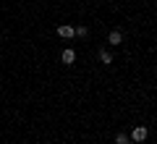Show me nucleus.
Listing matches in <instances>:
<instances>
[{
    "mask_svg": "<svg viewBox=\"0 0 157 144\" xmlns=\"http://www.w3.org/2000/svg\"><path fill=\"white\" fill-rule=\"evenodd\" d=\"M115 144H131L128 134H115Z\"/></svg>",
    "mask_w": 157,
    "mask_h": 144,
    "instance_id": "obj_6",
    "label": "nucleus"
},
{
    "mask_svg": "<svg viewBox=\"0 0 157 144\" xmlns=\"http://www.w3.org/2000/svg\"><path fill=\"white\" fill-rule=\"evenodd\" d=\"M107 42H110V45H121V42H123V34L118 32V29H113V32L107 34Z\"/></svg>",
    "mask_w": 157,
    "mask_h": 144,
    "instance_id": "obj_4",
    "label": "nucleus"
},
{
    "mask_svg": "<svg viewBox=\"0 0 157 144\" xmlns=\"http://www.w3.org/2000/svg\"><path fill=\"white\" fill-rule=\"evenodd\" d=\"M86 34H89L86 26H76V37H86Z\"/></svg>",
    "mask_w": 157,
    "mask_h": 144,
    "instance_id": "obj_7",
    "label": "nucleus"
},
{
    "mask_svg": "<svg viewBox=\"0 0 157 144\" xmlns=\"http://www.w3.org/2000/svg\"><path fill=\"white\" fill-rule=\"evenodd\" d=\"M131 139H134V142H144V139H147V128L144 126H136L134 131H131Z\"/></svg>",
    "mask_w": 157,
    "mask_h": 144,
    "instance_id": "obj_3",
    "label": "nucleus"
},
{
    "mask_svg": "<svg viewBox=\"0 0 157 144\" xmlns=\"http://www.w3.org/2000/svg\"><path fill=\"white\" fill-rule=\"evenodd\" d=\"M58 34H60L63 39H71V37H76V26H71V24H60V26H58Z\"/></svg>",
    "mask_w": 157,
    "mask_h": 144,
    "instance_id": "obj_1",
    "label": "nucleus"
},
{
    "mask_svg": "<svg viewBox=\"0 0 157 144\" xmlns=\"http://www.w3.org/2000/svg\"><path fill=\"white\" fill-rule=\"evenodd\" d=\"M60 60L66 63V66H71V63L76 60V50H71V47H66V50L60 53Z\"/></svg>",
    "mask_w": 157,
    "mask_h": 144,
    "instance_id": "obj_2",
    "label": "nucleus"
},
{
    "mask_svg": "<svg viewBox=\"0 0 157 144\" xmlns=\"http://www.w3.org/2000/svg\"><path fill=\"white\" fill-rule=\"evenodd\" d=\"M100 60L105 63V66H110V63H113V55H110V50H100Z\"/></svg>",
    "mask_w": 157,
    "mask_h": 144,
    "instance_id": "obj_5",
    "label": "nucleus"
}]
</instances>
